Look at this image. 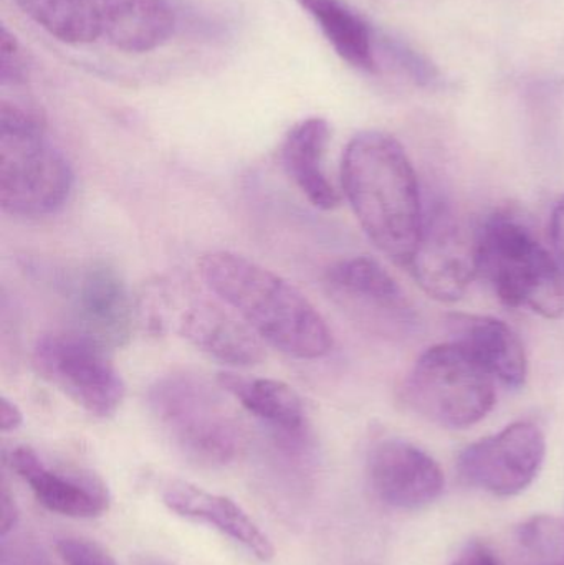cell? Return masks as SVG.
<instances>
[{
	"instance_id": "1",
	"label": "cell",
	"mask_w": 564,
	"mask_h": 565,
	"mask_svg": "<svg viewBox=\"0 0 564 565\" xmlns=\"http://www.w3.org/2000/svg\"><path fill=\"white\" fill-rule=\"evenodd\" d=\"M341 185L371 244L407 268L426 205L404 146L383 131L358 132L344 149Z\"/></svg>"
},
{
	"instance_id": "2",
	"label": "cell",
	"mask_w": 564,
	"mask_h": 565,
	"mask_svg": "<svg viewBox=\"0 0 564 565\" xmlns=\"http://www.w3.org/2000/svg\"><path fill=\"white\" fill-rule=\"evenodd\" d=\"M199 268L207 288L272 348L307 361L330 354L333 332L323 316L280 275L234 252L204 255Z\"/></svg>"
},
{
	"instance_id": "3",
	"label": "cell",
	"mask_w": 564,
	"mask_h": 565,
	"mask_svg": "<svg viewBox=\"0 0 564 565\" xmlns=\"http://www.w3.org/2000/svg\"><path fill=\"white\" fill-rule=\"evenodd\" d=\"M479 277L503 305L546 319L564 315V277L552 250L519 212L496 211L477 227Z\"/></svg>"
},
{
	"instance_id": "4",
	"label": "cell",
	"mask_w": 564,
	"mask_h": 565,
	"mask_svg": "<svg viewBox=\"0 0 564 565\" xmlns=\"http://www.w3.org/2000/svg\"><path fill=\"white\" fill-rule=\"evenodd\" d=\"M73 189V171L46 138L45 121L33 106L0 105V205L15 217H43L58 211Z\"/></svg>"
},
{
	"instance_id": "5",
	"label": "cell",
	"mask_w": 564,
	"mask_h": 565,
	"mask_svg": "<svg viewBox=\"0 0 564 565\" xmlns=\"http://www.w3.org/2000/svg\"><path fill=\"white\" fill-rule=\"evenodd\" d=\"M148 404L159 427L192 463L219 468L241 454V425L217 388L188 372L158 379Z\"/></svg>"
},
{
	"instance_id": "6",
	"label": "cell",
	"mask_w": 564,
	"mask_h": 565,
	"mask_svg": "<svg viewBox=\"0 0 564 565\" xmlns=\"http://www.w3.org/2000/svg\"><path fill=\"white\" fill-rule=\"evenodd\" d=\"M403 401L424 420L462 430L493 411L497 382L460 345L447 341L417 359L404 381Z\"/></svg>"
},
{
	"instance_id": "7",
	"label": "cell",
	"mask_w": 564,
	"mask_h": 565,
	"mask_svg": "<svg viewBox=\"0 0 564 565\" xmlns=\"http://www.w3.org/2000/svg\"><path fill=\"white\" fill-rule=\"evenodd\" d=\"M108 349L82 332H53L33 348L36 374L73 404L99 418L118 412L126 385L108 358Z\"/></svg>"
},
{
	"instance_id": "8",
	"label": "cell",
	"mask_w": 564,
	"mask_h": 565,
	"mask_svg": "<svg viewBox=\"0 0 564 565\" xmlns=\"http://www.w3.org/2000/svg\"><path fill=\"white\" fill-rule=\"evenodd\" d=\"M338 306L377 338L407 342L419 332L416 306L396 278L371 257H351L331 265L324 275Z\"/></svg>"
},
{
	"instance_id": "9",
	"label": "cell",
	"mask_w": 564,
	"mask_h": 565,
	"mask_svg": "<svg viewBox=\"0 0 564 565\" xmlns=\"http://www.w3.org/2000/svg\"><path fill=\"white\" fill-rule=\"evenodd\" d=\"M407 270L430 298L459 301L479 277V235L453 205H426L423 231Z\"/></svg>"
},
{
	"instance_id": "10",
	"label": "cell",
	"mask_w": 564,
	"mask_h": 565,
	"mask_svg": "<svg viewBox=\"0 0 564 565\" xmlns=\"http://www.w3.org/2000/svg\"><path fill=\"white\" fill-rule=\"evenodd\" d=\"M545 457L542 428L533 422L520 420L464 448L457 470L470 487L493 497L510 498L535 481Z\"/></svg>"
},
{
	"instance_id": "11",
	"label": "cell",
	"mask_w": 564,
	"mask_h": 565,
	"mask_svg": "<svg viewBox=\"0 0 564 565\" xmlns=\"http://www.w3.org/2000/svg\"><path fill=\"white\" fill-rule=\"evenodd\" d=\"M371 490L394 510L416 511L439 500L446 478L439 463L401 438L377 441L368 455Z\"/></svg>"
},
{
	"instance_id": "12",
	"label": "cell",
	"mask_w": 564,
	"mask_h": 565,
	"mask_svg": "<svg viewBox=\"0 0 564 565\" xmlns=\"http://www.w3.org/2000/svg\"><path fill=\"white\" fill-rule=\"evenodd\" d=\"M72 308L78 329L103 348L128 344L135 326V301L121 271L108 262L86 265L72 285Z\"/></svg>"
},
{
	"instance_id": "13",
	"label": "cell",
	"mask_w": 564,
	"mask_h": 565,
	"mask_svg": "<svg viewBox=\"0 0 564 565\" xmlns=\"http://www.w3.org/2000/svg\"><path fill=\"white\" fill-rule=\"evenodd\" d=\"M9 465L35 500L52 513L73 520H92L108 511V490L95 475L50 467L29 447L13 448Z\"/></svg>"
},
{
	"instance_id": "14",
	"label": "cell",
	"mask_w": 564,
	"mask_h": 565,
	"mask_svg": "<svg viewBox=\"0 0 564 565\" xmlns=\"http://www.w3.org/2000/svg\"><path fill=\"white\" fill-rule=\"evenodd\" d=\"M172 319V329L182 339L222 364L251 367L264 361V341L247 322L209 299H185Z\"/></svg>"
},
{
	"instance_id": "15",
	"label": "cell",
	"mask_w": 564,
	"mask_h": 565,
	"mask_svg": "<svg viewBox=\"0 0 564 565\" xmlns=\"http://www.w3.org/2000/svg\"><path fill=\"white\" fill-rule=\"evenodd\" d=\"M450 341L464 349L497 384L519 391L529 377V358L520 335L502 319L482 315H450Z\"/></svg>"
},
{
	"instance_id": "16",
	"label": "cell",
	"mask_w": 564,
	"mask_h": 565,
	"mask_svg": "<svg viewBox=\"0 0 564 565\" xmlns=\"http://www.w3.org/2000/svg\"><path fill=\"white\" fill-rule=\"evenodd\" d=\"M162 503L181 518L214 526L219 533L241 544L255 559H274L275 547L267 534L231 498L209 493L185 481H169L162 488Z\"/></svg>"
},
{
	"instance_id": "17",
	"label": "cell",
	"mask_w": 564,
	"mask_h": 565,
	"mask_svg": "<svg viewBox=\"0 0 564 565\" xmlns=\"http://www.w3.org/2000/svg\"><path fill=\"white\" fill-rule=\"evenodd\" d=\"M99 36L125 53H146L164 45L175 30L168 0H93Z\"/></svg>"
},
{
	"instance_id": "18",
	"label": "cell",
	"mask_w": 564,
	"mask_h": 565,
	"mask_svg": "<svg viewBox=\"0 0 564 565\" xmlns=\"http://www.w3.org/2000/svg\"><path fill=\"white\" fill-rule=\"evenodd\" d=\"M217 385L290 447H297L307 438L304 402L285 382L221 372Z\"/></svg>"
},
{
	"instance_id": "19",
	"label": "cell",
	"mask_w": 564,
	"mask_h": 565,
	"mask_svg": "<svg viewBox=\"0 0 564 565\" xmlns=\"http://www.w3.org/2000/svg\"><path fill=\"white\" fill-rule=\"evenodd\" d=\"M330 125L323 118H308L295 125L281 145V164L301 194L321 211H333L340 195L324 171Z\"/></svg>"
},
{
	"instance_id": "20",
	"label": "cell",
	"mask_w": 564,
	"mask_h": 565,
	"mask_svg": "<svg viewBox=\"0 0 564 565\" xmlns=\"http://www.w3.org/2000/svg\"><path fill=\"white\" fill-rule=\"evenodd\" d=\"M317 22L341 60L361 70L376 73V32L353 7L343 0H297Z\"/></svg>"
},
{
	"instance_id": "21",
	"label": "cell",
	"mask_w": 564,
	"mask_h": 565,
	"mask_svg": "<svg viewBox=\"0 0 564 565\" xmlns=\"http://www.w3.org/2000/svg\"><path fill=\"white\" fill-rule=\"evenodd\" d=\"M50 35L70 45H85L99 36L93 0H12Z\"/></svg>"
},
{
	"instance_id": "22",
	"label": "cell",
	"mask_w": 564,
	"mask_h": 565,
	"mask_svg": "<svg viewBox=\"0 0 564 565\" xmlns=\"http://www.w3.org/2000/svg\"><path fill=\"white\" fill-rule=\"evenodd\" d=\"M520 565H564V518L539 514L515 534Z\"/></svg>"
},
{
	"instance_id": "23",
	"label": "cell",
	"mask_w": 564,
	"mask_h": 565,
	"mask_svg": "<svg viewBox=\"0 0 564 565\" xmlns=\"http://www.w3.org/2000/svg\"><path fill=\"white\" fill-rule=\"evenodd\" d=\"M380 50L384 58L390 60L401 73L407 76L414 85L421 88L436 89L444 85L439 66L417 52L409 43L390 33H376V52Z\"/></svg>"
},
{
	"instance_id": "24",
	"label": "cell",
	"mask_w": 564,
	"mask_h": 565,
	"mask_svg": "<svg viewBox=\"0 0 564 565\" xmlns=\"http://www.w3.org/2000/svg\"><path fill=\"white\" fill-rule=\"evenodd\" d=\"M29 66H26V56L20 46L15 35L2 26L0 35V83L6 86H19L26 82Z\"/></svg>"
},
{
	"instance_id": "25",
	"label": "cell",
	"mask_w": 564,
	"mask_h": 565,
	"mask_svg": "<svg viewBox=\"0 0 564 565\" xmlns=\"http://www.w3.org/2000/svg\"><path fill=\"white\" fill-rule=\"evenodd\" d=\"M0 565H53L42 546L23 534L2 537Z\"/></svg>"
},
{
	"instance_id": "26",
	"label": "cell",
	"mask_w": 564,
	"mask_h": 565,
	"mask_svg": "<svg viewBox=\"0 0 564 565\" xmlns=\"http://www.w3.org/2000/svg\"><path fill=\"white\" fill-rule=\"evenodd\" d=\"M56 551L65 565H118L102 546L82 537L60 540Z\"/></svg>"
},
{
	"instance_id": "27",
	"label": "cell",
	"mask_w": 564,
	"mask_h": 565,
	"mask_svg": "<svg viewBox=\"0 0 564 565\" xmlns=\"http://www.w3.org/2000/svg\"><path fill=\"white\" fill-rule=\"evenodd\" d=\"M450 565H502V563L487 544L473 540L460 547Z\"/></svg>"
},
{
	"instance_id": "28",
	"label": "cell",
	"mask_w": 564,
	"mask_h": 565,
	"mask_svg": "<svg viewBox=\"0 0 564 565\" xmlns=\"http://www.w3.org/2000/svg\"><path fill=\"white\" fill-rule=\"evenodd\" d=\"M550 238H552L553 255H555L564 277V195L553 209L552 222H550Z\"/></svg>"
},
{
	"instance_id": "29",
	"label": "cell",
	"mask_w": 564,
	"mask_h": 565,
	"mask_svg": "<svg viewBox=\"0 0 564 565\" xmlns=\"http://www.w3.org/2000/svg\"><path fill=\"white\" fill-rule=\"evenodd\" d=\"M19 523V508L15 498L10 493L6 481H2V494H0V537L9 536L15 531Z\"/></svg>"
},
{
	"instance_id": "30",
	"label": "cell",
	"mask_w": 564,
	"mask_h": 565,
	"mask_svg": "<svg viewBox=\"0 0 564 565\" xmlns=\"http://www.w3.org/2000/svg\"><path fill=\"white\" fill-rule=\"evenodd\" d=\"M23 424V415L17 404L7 397L0 398V430L3 434L15 431Z\"/></svg>"
},
{
	"instance_id": "31",
	"label": "cell",
	"mask_w": 564,
	"mask_h": 565,
	"mask_svg": "<svg viewBox=\"0 0 564 565\" xmlns=\"http://www.w3.org/2000/svg\"><path fill=\"white\" fill-rule=\"evenodd\" d=\"M136 565H172V564L168 563V561L161 559V557L145 556V557H139V559L136 561Z\"/></svg>"
}]
</instances>
